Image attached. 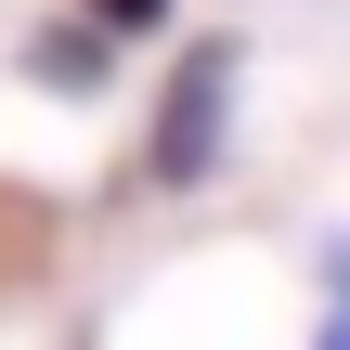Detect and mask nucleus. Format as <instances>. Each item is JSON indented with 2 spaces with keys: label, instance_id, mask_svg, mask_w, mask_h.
I'll return each mask as SVG.
<instances>
[{
  "label": "nucleus",
  "instance_id": "nucleus-1",
  "mask_svg": "<svg viewBox=\"0 0 350 350\" xmlns=\"http://www.w3.org/2000/svg\"><path fill=\"white\" fill-rule=\"evenodd\" d=\"M221 104H234V39H208L182 78H169V104H156V156H143V182H195L208 169V143H221Z\"/></svg>",
  "mask_w": 350,
  "mask_h": 350
},
{
  "label": "nucleus",
  "instance_id": "nucleus-2",
  "mask_svg": "<svg viewBox=\"0 0 350 350\" xmlns=\"http://www.w3.org/2000/svg\"><path fill=\"white\" fill-rule=\"evenodd\" d=\"M39 260H52V221H39V208H26V195L0 182V286H26Z\"/></svg>",
  "mask_w": 350,
  "mask_h": 350
},
{
  "label": "nucleus",
  "instance_id": "nucleus-3",
  "mask_svg": "<svg viewBox=\"0 0 350 350\" xmlns=\"http://www.w3.org/2000/svg\"><path fill=\"white\" fill-rule=\"evenodd\" d=\"M39 78H52V91H91V78H104V39H39Z\"/></svg>",
  "mask_w": 350,
  "mask_h": 350
},
{
  "label": "nucleus",
  "instance_id": "nucleus-4",
  "mask_svg": "<svg viewBox=\"0 0 350 350\" xmlns=\"http://www.w3.org/2000/svg\"><path fill=\"white\" fill-rule=\"evenodd\" d=\"M91 13H104V26H156L169 0H91Z\"/></svg>",
  "mask_w": 350,
  "mask_h": 350
},
{
  "label": "nucleus",
  "instance_id": "nucleus-5",
  "mask_svg": "<svg viewBox=\"0 0 350 350\" xmlns=\"http://www.w3.org/2000/svg\"><path fill=\"white\" fill-rule=\"evenodd\" d=\"M325 350H350V273H338V338H325Z\"/></svg>",
  "mask_w": 350,
  "mask_h": 350
}]
</instances>
